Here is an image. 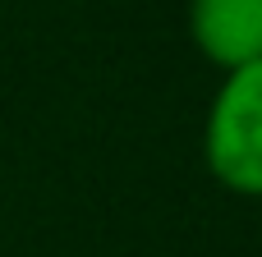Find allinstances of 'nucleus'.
I'll return each mask as SVG.
<instances>
[{
	"instance_id": "obj_1",
	"label": "nucleus",
	"mask_w": 262,
	"mask_h": 257,
	"mask_svg": "<svg viewBox=\"0 0 262 257\" xmlns=\"http://www.w3.org/2000/svg\"><path fill=\"white\" fill-rule=\"evenodd\" d=\"M203 156L221 189L262 198V60L226 74L207 110Z\"/></svg>"
},
{
	"instance_id": "obj_2",
	"label": "nucleus",
	"mask_w": 262,
	"mask_h": 257,
	"mask_svg": "<svg viewBox=\"0 0 262 257\" xmlns=\"http://www.w3.org/2000/svg\"><path fill=\"white\" fill-rule=\"evenodd\" d=\"M193 46L226 74L262 60V0H189Z\"/></svg>"
}]
</instances>
